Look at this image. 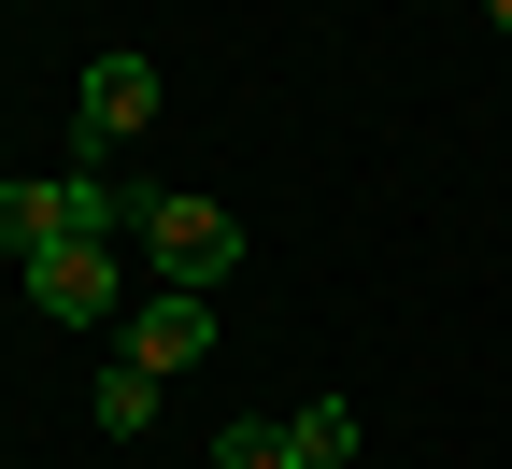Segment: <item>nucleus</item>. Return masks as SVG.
<instances>
[{"label": "nucleus", "instance_id": "nucleus-6", "mask_svg": "<svg viewBox=\"0 0 512 469\" xmlns=\"http://www.w3.org/2000/svg\"><path fill=\"white\" fill-rule=\"evenodd\" d=\"M86 427H100V441H143V427H157V370H128V356H114V370L86 384Z\"/></svg>", "mask_w": 512, "mask_h": 469}, {"label": "nucleus", "instance_id": "nucleus-3", "mask_svg": "<svg viewBox=\"0 0 512 469\" xmlns=\"http://www.w3.org/2000/svg\"><path fill=\"white\" fill-rule=\"evenodd\" d=\"M29 299H43L57 327H114V313H128L114 242H43V256H29Z\"/></svg>", "mask_w": 512, "mask_h": 469}, {"label": "nucleus", "instance_id": "nucleus-5", "mask_svg": "<svg viewBox=\"0 0 512 469\" xmlns=\"http://www.w3.org/2000/svg\"><path fill=\"white\" fill-rule=\"evenodd\" d=\"M43 242H72V214H57V171H43V185H0V256L29 271Z\"/></svg>", "mask_w": 512, "mask_h": 469}, {"label": "nucleus", "instance_id": "nucleus-7", "mask_svg": "<svg viewBox=\"0 0 512 469\" xmlns=\"http://www.w3.org/2000/svg\"><path fill=\"white\" fill-rule=\"evenodd\" d=\"M285 455L299 469H356V413H342V398H299V413H285Z\"/></svg>", "mask_w": 512, "mask_h": 469}, {"label": "nucleus", "instance_id": "nucleus-4", "mask_svg": "<svg viewBox=\"0 0 512 469\" xmlns=\"http://www.w3.org/2000/svg\"><path fill=\"white\" fill-rule=\"evenodd\" d=\"M200 356H214V299L200 285H157L128 313V370H200Z\"/></svg>", "mask_w": 512, "mask_h": 469}, {"label": "nucleus", "instance_id": "nucleus-9", "mask_svg": "<svg viewBox=\"0 0 512 469\" xmlns=\"http://www.w3.org/2000/svg\"><path fill=\"white\" fill-rule=\"evenodd\" d=\"M484 15H498V29H512V0H484Z\"/></svg>", "mask_w": 512, "mask_h": 469}, {"label": "nucleus", "instance_id": "nucleus-8", "mask_svg": "<svg viewBox=\"0 0 512 469\" xmlns=\"http://www.w3.org/2000/svg\"><path fill=\"white\" fill-rule=\"evenodd\" d=\"M214 469H299V455H285V413H228V427H214Z\"/></svg>", "mask_w": 512, "mask_h": 469}, {"label": "nucleus", "instance_id": "nucleus-2", "mask_svg": "<svg viewBox=\"0 0 512 469\" xmlns=\"http://www.w3.org/2000/svg\"><path fill=\"white\" fill-rule=\"evenodd\" d=\"M143 128H157V57H100V72H86V114H72V171L128 157Z\"/></svg>", "mask_w": 512, "mask_h": 469}, {"label": "nucleus", "instance_id": "nucleus-1", "mask_svg": "<svg viewBox=\"0 0 512 469\" xmlns=\"http://www.w3.org/2000/svg\"><path fill=\"white\" fill-rule=\"evenodd\" d=\"M143 256H157V285H228L242 271V228H228V199H200V185H171V199H143Z\"/></svg>", "mask_w": 512, "mask_h": 469}]
</instances>
